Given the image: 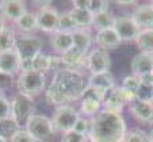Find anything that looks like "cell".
Listing matches in <instances>:
<instances>
[{"mask_svg":"<svg viewBox=\"0 0 153 142\" xmlns=\"http://www.w3.org/2000/svg\"><path fill=\"white\" fill-rule=\"evenodd\" d=\"M87 87L83 73L75 69H62L56 72L46 91V100L54 106H68L81 98Z\"/></svg>","mask_w":153,"mask_h":142,"instance_id":"1","label":"cell"},{"mask_svg":"<svg viewBox=\"0 0 153 142\" xmlns=\"http://www.w3.org/2000/svg\"><path fill=\"white\" fill-rule=\"evenodd\" d=\"M127 133L121 114L102 110L91 118L88 139L91 142H123Z\"/></svg>","mask_w":153,"mask_h":142,"instance_id":"2","label":"cell"},{"mask_svg":"<svg viewBox=\"0 0 153 142\" xmlns=\"http://www.w3.org/2000/svg\"><path fill=\"white\" fill-rule=\"evenodd\" d=\"M42 50V39L37 35L23 34L16 37L15 52L18 53L22 64V70H29L31 61Z\"/></svg>","mask_w":153,"mask_h":142,"instance_id":"3","label":"cell"},{"mask_svg":"<svg viewBox=\"0 0 153 142\" xmlns=\"http://www.w3.org/2000/svg\"><path fill=\"white\" fill-rule=\"evenodd\" d=\"M46 85V78L45 75L37 70H20L16 78V87L20 95L34 98L39 95Z\"/></svg>","mask_w":153,"mask_h":142,"instance_id":"4","label":"cell"},{"mask_svg":"<svg viewBox=\"0 0 153 142\" xmlns=\"http://www.w3.org/2000/svg\"><path fill=\"white\" fill-rule=\"evenodd\" d=\"M35 114V104L33 98L18 93L11 101V119L20 130H25L29 119Z\"/></svg>","mask_w":153,"mask_h":142,"instance_id":"5","label":"cell"},{"mask_svg":"<svg viewBox=\"0 0 153 142\" xmlns=\"http://www.w3.org/2000/svg\"><path fill=\"white\" fill-rule=\"evenodd\" d=\"M79 118H80V115H79L77 110L68 104L58 106L50 119H52V125L54 131H61L64 134L67 131L73 130Z\"/></svg>","mask_w":153,"mask_h":142,"instance_id":"6","label":"cell"},{"mask_svg":"<svg viewBox=\"0 0 153 142\" xmlns=\"http://www.w3.org/2000/svg\"><path fill=\"white\" fill-rule=\"evenodd\" d=\"M25 130L39 142L49 139L52 137V134L54 133V129H53V125H52V119L45 115H41V114H34L29 119Z\"/></svg>","mask_w":153,"mask_h":142,"instance_id":"7","label":"cell"},{"mask_svg":"<svg viewBox=\"0 0 153 142\" xmlns=\"http://www.w3.org/2000/svg\"><path fill=\"white\" fill-rule=\"evenodd\" d=\"M111 65L110 55L106 50L96 47V49L91 50L85 58V67L87 69L91 72V75H96V73H103L108 72Z\"/></svg>","mask_w":153,"mask_h":142,"instance_id":"8","label":"cell"},{"mask_svg":"<svg viewBox=\"0 0 153 142\" xmlns=\"http://www.w3.org/2000/svg\"><path fill=\"white\" fill-rule=\"evenodd\" d=\"M114 30L118 34L121 42H130L136 41L140 34V27L136 24L131 16H118L114 20Z\"/></svg>","mask_w":153,"mask_h":142,"instance_id":"9","label":"cell"},{"mask_svg":"<svg viewBox=\"0 0 153 142\" xmlns=\"http://www.w3.org/2000/svg\"><path fill=\"white\" fill-rule=\"evenodd\" d=\"M35 15H37V29L45 33H52V34L57 31L60 14L54 7L48 6L39 8Z\"/></svg>","mask_w":153,"mask_h":142,"instance_id":"10","label":"cell"},{"mask_svg":"<svg viewBox=\"0 0 153 142\" xmlns=\"http://www.w3.org/2000/svg\"><path fill=\"white\" fill-rule=\"evenodd\" d=\"M133 99L130 98L121 87H115L111 91H108L106 95V99L103 101V110L111 111V112H118L121 114L122 108L125 107V104L130 103Z\"/></svg>","mask_w":153,"mask_h":142,"instance_id":"11","label":"cell"},{"mask_svg":"<svg viewBox=\"0 0 153 142\" xmlns=\"http://www.w3.org/2000/svg\"><path fill=\"white\" fill-rule=\"evenodd\" d=\"M130 112L144 125H153V103L141 99H134L129 103Z\"/></svg>","mask_w":153,"mask_h":142,"instance_id":"12","label":"cell"},{"mask_svg":"<svg viewBox=\"0 0 153 142\" xmlns=\"http://www.w3.org/2000/svg\"><path fill=\"white\" fill-rule=\"evenodd\" d=\"M20 70H22V64L15 50L0 53V72L3 75L14 77L15 75H19Z\"/></svg>","mask_w":153,"mask_h":142,"instance_id":"13","label":"cell"},{"mask_svg":"<svg viewBox=\"0 0 153 142\" xmlns=\"http://www.w3.org/2000/svg\"><path fill=\"white\" fill-rule=\"evenodd\" d=\"M25 12H27V7L26 3L22 0H3V1H0V15L6 20L16 22Z\"/></svg>","mask_w":153,"mask_h":142,"instance_id":"14","label":"cell"},{"mask_svg":"<svg viewBox=\"0 0 153 142\" xmlns=\"http://www.w3.org/2000/svg\"><path fill=\"white\" fill-rule=\"evenodd\" d=\"M131 18L140 27V30L153 29V4L146 3L137 6Z\"/></svg>","mask_w":153,"mask_h":142,"instance_id":"15","label":"cell"},{"mask_svg":"<svg viewBox=\"0 0 153 142\" xmlns=\"http://www.w3.org/2000/svg\"><path fill=\"white\" fill-rule=\"evenodd\" d=\"M131 73L137 77L153 73V54H146V53L137 54L131 60Z\"/></svg>","mask_w":153,"mask_h":142,"instance_id":"16","label":"cell"},{"mask_svg":"<svg viewBox=\"0 0 153 142\" xmlns=\"http://www.w3.org/2000/svg\"><path fill=\"white\" fill-rule=\"evenodd\" d=\"M50 45H52L53 50L56 53H58L61 55L67 54L73 47L72 33H60V31L53 33L52 37H50Z\"/></svg>","mask_w":153,"mask_h":142,"instance_id":"17","label":"cell"},{"mask_svg":"<svg viewBox=\"0 0 153 142\" xmlns=\"http://www.w3.org/2000/svg\"><path fill=\"white\" fill-rule=\"evenodd\" d=\"M95 42L98 44V46L103 50H110V49H117L121 45V39H119L118 34L115 33L114 29H107L102 30V31L96 33Z\"/></svg>","mask_w":153,"mask_h":142,"instance_id":"18","label":"cell"},{"mask_svg":"<svg viewBox=\"0 0 153 142\" xmlns=\"http://www.w3.org/2000/svg\"><path fill=\"white\" fill-rule=\"evenodd\" d=\"M73 38V47L75 52L80 53V54L87 55V52L90 50L91 44H92V37H91L90 31L87 29H76L72 33Z\"/></svg>","mask_w":153,"mask_h":142,"instance_id":"19","label":"cell"},{"mask_svg":"<svg viewBox=\"0 0 153 142\" xmlns=\"http://www.w3.org/2000/svg\"><path fill=\"white\" fill-rule=\"evenodd\" d=\"M87 85H92V87L100 88V89L106 91H111L113 88H115V80H114L113 75L110 72H103V73H96V75H91Z\"/></svg>","mask_w":153,"mask_h":142,"instance_id":"20","label":"cell"},{"mask_svg":"<svg viewBox=\"0 0 153 142\" xmlns=\"http://www.w3.org/2000/svg\"><path fill=\"white\" fill-rule=\"evenodd\" d=\"M69 15L77 29H88L94 23V14L87 8H72Z\"/></svg>","mask_w":153,"mask_h":142,"instance_id":"21","label":"cell"},{"mask_svg":"<svg viewBox=\"0 0 153 142\" xmlns=\"http://www.w3.org/2000/svg\"><path fill=\"white\" fill-rule=\"evenodd\" d=\"M136 45L140 53L153 54V29L141 30L138 37L136 38Z\"/></svg>","mask_w":153,"mask_h":142,"instance_id":"22","label":"cell"},{"mask_svg":"<svg viewBox=\"0 0 153 142\" xmlns=\"http://www.w3.org/2000/svg\"><path fill=\"white\" fill-rule=\"evenodd\" d=\"M15 44H16V35L14 30L6 26L0 31V53L15 50Z\"/></svg>","mask_w":153,"mask_h":142,"instance_id":"23","label":"cell"},{"mask_svg":"<svg viewBox=\"0 0 153 142\" xmlns=\"http://www.w3.org/2000/svg\"><path fill=\"white\" fill-rule=\"evenodd\" d=\"M15 24L20 31H23L25 34H29L37 29V15L34 12L27 11L15 22Z\"/></svg>","mask_w":153,"mask_h":142,"instance_id":"24","label":"cell"},{"mask_svg":"<svg viewBox=\"0 0 153 142\" xmlns=\"http://www.w3.org/2000/svg\"><path fill=\"white\" fill-rule=\"evenodd\" d=\"M114 20H115V18H114L108 11L103 12V14L94 15L92 27H94V29H96L98 31L107 30V29H113V27H114Z\"/></svg>","mask_w":153,"mask_h":142,"instance_id":"25","label":"cell"},{"mask_svg":"<svg viewBox=\"0 0 153 142\" xmlns=\"http://www.w3.org/2000/svg\"><path fill=\"white\" fill-rule=\"evenodd\" d=\"M140 87H141L140 78L137 77V76H133V75L125 77L123 81H122V85H121L122 89L133 99V100L137 98V93H138V91H140Z\"/></svg>","mask_w":153,"mask_h":142,"instance_id":"26","label":"cell"},{"mask_svg":"<svg viewBox=\"0 0 153 142\" xmlns=\"http://www.w3.org/2000/svg\"><path fill=\"white\" fill-rule=\"evenodd\" d=\"M106 95H107L106 91L100 89V88L92 87V85H87L85 89L81 93L80 99H88V100H94V101H98V103L103 104L104 99H106Z\"/></svg>","mask_w":153,"mask_h":142,"instance_id":"27","label":"cell"},{"mask_svg":"<svg viewBox=\"0 0 153 142\" xmlns=\"http://www.w3.org/2000/svg\"><path fill=\"white\" fill-rule=\"evenodd\" d=\"M18 130H20V129L18 127V125L14 122V119L10 118L0 122V137H3L7 141H10Z\"/></svg>","mask_w":153,"mask_h":142,"instance_id":"28","label":"cell"},{"mask_svg":"<svg viewBox=\"0 0 153 142\" xmlns=\"http://www.w3.org/2000/svg\"><path fill=\"white\" fill-rule=\"evenodd\" d=\"M102 104L98 103V101H94V100H88V99H81V103H80V112L85 116H95L96 114L100 111Z\"/></svg>","mask_w":153,"mask_h":142,"instance_id":"29","label":"cell"},{"mask_svg":"<svg viewBox=\"0 0 153 142\" xmlns=\"http://www.w3.org/2000/svg\"><path fill=\"white\" fill-rule=\"evenodd\" d=\"M77 29L73 22V19L71 18L69 12L65 14H60V19H58V26H57V31L60 33H73Z\"/></svg>","mask_w":153,"mask_h":142,"instance_id":"30","label":"cell"},{"mask_svg":"<svg viewBox=\"0 0 153 142\" xmlns=\"http://www.w3.org/2000/svg\"><path fill=\"white\" fill-rule=\"evenodd\" d=\"M123 142H150L149 135L145 131L138 130V129H133L126 133Z\"/></svg>","mask_w":153,"mask_h":142,"instance_id":"31","label":"cell"},{"mask_svg":"<svg viewBox=\"0 0 153 142\" xmlns=\"http://www.w3.org/2000/svg\"><path fill=\"white\" fill-rule=\"evenodd\" d=\"M11 118V103L4 95L0 93V122Z\"/></svg>","mask_w":153,"mask_h":142,"instance_id":"32","label":"cell"},{"mask_svg":"<svg viewBox=\"0 0 153 142\" xmlns=\"http://www.w3.org/2000/svg\"><path fill=\"white\" fill-rule=\"evenodd\" d=\"M107 8H108V3L104 0H90V3H88V10L94 15L107 12Z\"/></svg>","mask_w":153,"mask_h":142,"instance_id":"33","label":"cell"},{"mask_svg":"<svg viewBox=\"0 0 153 142\" xmlns=\"http://www.w3.org/2000/svg\"><path fill=\"white\" fill-rule=\"evenodd\" d=\"M90 129H91V119H87V118H79L77 122H76L75 127H73V130L76 131V133L81 134V135H85L88 137V133H90Z\"/></svg>","mask_w":153,"mask_h":142,"instance_id":"34","label":"cell"},{"mask_svg":"<svg viewBox=\"0 0 153 142\" xmlns=\"http://www.w3.org/2000/svg\"><path fill=\"white\" fill-rule=\"evenodd\" d=\"M87 141H88V137L81 135V134L76 133L75 130L64 133L62 138H61V142H87Z\"/></svg>","mask_w":153,"mask_h":142,"instance_id":"35","label":"cell"},{"mask_svg":"<svg viewBox=\"0 0 153 142\" xmlns=\"http://www.w3.org/2000/svg\"><path fill=\"white\" fill-rule=\"evenodd\" d=\"M10 142H39V141H37L34 137H31L26 130H18L14 134V137L10 139Z\"/></svg>","mask_w":153,"mask_h":142,"instance_id":"36","label":"cell"},{"mask_svg":"<svg viewBox=\"0 0 153 142\" xmlns=\"http://www.w3.org/2000/svg\"><path fill=\"white\" fill-rule=\"evenodd\" d=\"M11 85H12V77H8V76L3 75V73L0 72V91L7 89Z\"/></svg>","mask_w":153,"mask_h":142,"instance_id":"37","label":"cell"},{"mask_svg":"<svg viewBox=\"0 0 153 142\" xmlns=\"http://www.w3.org/2000/svg\"><path fill=\"white\" fill-rule=\"evenodd\" d=\"M90 0H75L73 1V8H87L88 10Z\"/></svg>","mask_w":153,"mask_h":142,"instance_id":"38","label":"cell"},{"mask_svg":"<svg viewBox=\"0 0 153 142\" xmlns=\"http://www.w3.org/2000/svg\"><path fill=\"white\" fill-rule=\"evenodd\" d=\"M4 27H6V19H4V18L0 15V31H1Z\"/></svg>","mask_w":153,"mask_h":142,"instance_id":"39","label":"cell"},{"mask_svg":"<svg viewBox=\"0 0 153 142\" xmlns=\"http://www.w3.org/2000/svg\"><path fill=\"white\" fill-rule=\"evenodd\" d=\"M149 139H150V142H153V127H152V130H150V134H149Z\"/></svg>","mask_w":153,"mask_h":142,"instance_id":"40","label":"cell"},{"mask_svg":"<svg viewBox=\"0 0 153 142\" xmlns=\"http://www.w3.org/2000/svg\"><path fill=\"white\" fill-rule=\"evenodd\" d=\"M0 142H8V141H7V139H4L3 137H0Z\"/></svg>","mask_w":153,"mask_h":142,"instance_id":"41","label":"cell"},{"mask_svg":"<svg viewBox=\"0 0 153 142\" xmlns=\"http://www.w3.org/2000/svg\"><path fill=\"white\" fill-rule=\"evenodd\" d=\"M150 101H152V103H153V92H152V99H150Z\"/></svg>","mask_w":153,"mask_h":142,"instance_id":"42","label":"cell"},{"mask_svg":"<svg viewBox=\"0 0 153 142\" xmlns=\"http://www.w3.org/2000/svg\"><path fill=\"white\" fill-rule=\"evenodd\" d=\"M152 4H153V1H152Z\"/></svg>","mask_w":153,"mask_h":142,"instance_id":"43","label":"cell"}]
</instances>
